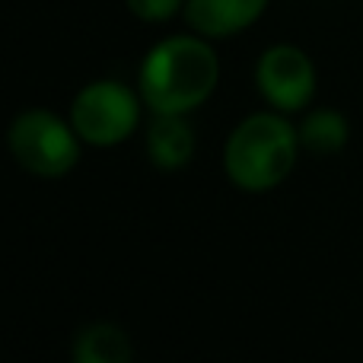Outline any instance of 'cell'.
Segmentation results:
<instances>
[{"label":"cell","mask_w":363,"mask_h":363,"mask_svg":"<svg viewBox=\"0 0 363 363\" xmlns=\"http://www.w3.org/2000/svg\"><path fill=\"white\" fill-rule=\"evenodd\" d=\"M217 80V51L198 35H172L144 57L140 99L157 115H185L213 93Z\"/></svg>","instance_id":"cell-1"},{"label":"cell","mask_w":363,"mask_h":363,"mask_svg":"<svg viewBox=\"0 0 363 363\" xmlns=\"http://www.w3.org/2000/svg\"><path fill=\"white\" fill-rule=\"evenodd\" d=\"M300 134L281 115H249L226 144V172L245 191H268L290 176Z\"/></svg>","instance_id":"cell-2"},{"label":"cell","mask_w":363,"mask_h":363,"mask_svg":"<svg viewBox=\"0 0 363 363\" xmlns=\"http://www.w3.org/2000/svg\"><path fill=\"white\" fill-rule=\"evenodd\" d=\"M10 153L26 172H35L45 179H57L64 172L74 169L77 157H80V134L74 125L61 121L55 112L45 108H32L23 112L10 125Z\"/></svg>","instance_id":"cell-3"},{"label":"cell","mask_w":363,"mask_h":363,"mask_svg":"<svg viewBox=\"0 0 363 363\" xmlns=\"http://www.w3.org/2000/svg\"><path fill=\"white\" fill-rule=\"evenodd\" d=\"M140 121V102L125 83L96 80L83 86L70 108V125L80 134V140L93 147H115Z\"/></svg>","instance_id":"cell-4"},{"label":"cell","mask_w":363,"mask_h":363,"mask_svg":"<svg viewBox=\"0 0 363 363\" xmlns=\"http://www.w3.org/2000/svg\"><path fill=\"white\" fill-rule=\"evenodd\" d=\"M255 80L262 96L281 112H296L315 93V67L296 45H274L264 51Z\"/></svg>","instance_id":"cell-5"},{"label":"cell","mask_w":363,"mask_h":363,"mask_svg":"<svg viewBox=\"0 0 363 363\" xmlns=\"http://www.w3.org/2000/svg\"><path fill=\"white\" fill-rule=\"evenodd\" d=\"M264 6L268 0H185V19L198 35L226 38L249 29Z\"/></svg>","instance_id":"cell-6"},{"label":"cell","mask_w":363,"mask_h":363,"mask_svg":"<svg viewBox=\"0 0 363 363\" xmlns=\"http://www.w3.org/2000/svg\"><path fill=\"white\" fill-rule=\"evenodd\" d=\"M147 150L160 169H182L194 157V131L185 115H157L147 131Z\"/></svg>","instance_id":"cell-7"},{"label":"cell","mask_w":363,"mask_h":363,"mask_svg":"<svg viewBox=\"0 0 363 363\" xmlns=\"http://www.w3.org/2000/svg\"><path fill=\"white\" fill-rule=\"evenodd\" d=\"M74 363H131V338L112 322H93L77 335Z\"/></svg>","instance_id":"cell-8"},{"label":"cell","mask_w":363,"mask_h":363,"mask_svg":"<svg viewBox=\"0 0 363 363\" xmlns=\"http://www.w3.org/2000/svg\"><path fill=\"white\" fill-rule=\"evenodd\" d=\"M300 144L313 153H338L347 144V121L335 108H319L306 115L300 128Z\"/></svg>","instance_id":"cell-9"},{"label":"cell","mask_w":363,"mask_h":363,"mask_svg":"<svg viewBox=\"0 0 363 363\" xmlns=\"http://www.w3.org/2000/svg\"><path fill=\"white\" fill-rule=\"evenodd\" d=\"M125 4L144 23H166L185 6V0H125Z\"/></svg>","instance_id":"cell-10"}]
</instances>
